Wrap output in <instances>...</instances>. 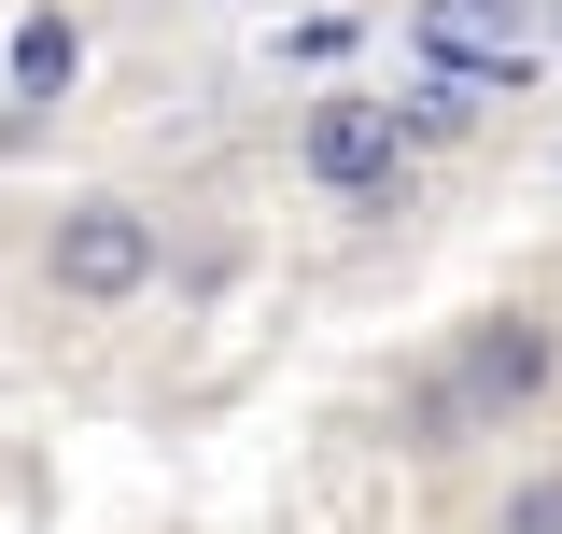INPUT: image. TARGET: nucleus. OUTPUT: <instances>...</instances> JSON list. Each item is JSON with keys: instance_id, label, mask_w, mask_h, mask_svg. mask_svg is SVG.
<instances>
[{"instance_id": "20e7f679", "label": "nucleus", "mask_w": 562, "mask_h": 534, "mask_svg": "<svg viewBox=\"0 0 562 534\" xmlns=\"http://www.w3.org/2000/svg\"><path fill=\"white\" fill-rule=\"evenodd\" d=\"M535 394H549V324L535 310H492L464 337V408H535Z\"/></svg>"}, {"instance_id": "f03ea898", "label": "nucleus", "mask_w": 562, "mask_h": 534, "mask_svg": "<svg viewBox=\"0 0 562 534\" xmlns=\"http://www.w3.org/2000/svg\"><path fill=\"white\" fill-rule=\"evenodd\" d=\"M295 169H310L324 198H408V127H394V99H324V113L295 127Z\"/></svg>"}, {"instance_id": "7ed1b4c3", "label": "nucleus", "mask_w": 562, "mask_h": 534, "mask_svg": "<svg viewBox=\"0 0 562 534\" xmlns=\"http://www.w3.org/2000/svg\"><path fill=\"white\" fill-rule=\"evenodd\" d=\"M436 70H464V85H506L520 70V0H408Z\"/></svg>"}, {"instance_id": "39448f33", "label": "nucleus", "mask_w": 562, "mask_h": 534, "mask_svg": "<svg viewBox=\"0 0 562 534\" xmlns=\"http://www.w3.org/2000/svg\"><path fill=\"white\" fill-rule=\"evenodd\" d=\"M70 70H85V29H70L57 0H29L14 14V99L43 113V99H70Z\"/></svg>"}, {"instance_id": "423d86ee", "label": "nucleus", "mask_w": 562, "mask_h": 534, "mask_svg": "<svg viewBox=\"0 0 562 534\" xmlns=\"http://www.w3.org/2000/svg\"><path fill=\"white\" fill-rule=\"evenodd\" d=\"M506 534H562V465H549V478H520V492H506Z\"/></svg>"}, {"instance_id": "f257e3e1", "label": "nucleus", "mask_w": 562, "mask_h": 534, "mask_svg": "<svg viewBox=\"0 0 562 534\" xmlns=\"http://www.w3.org/2000/svg\"><path fill=\"white\" fill-rule=\"evenodd\" d=\"M155 211H127V198H70L57 225H43V281H57L70 310H127L140 281H155Z\"/></svg>"}]
</instances>
